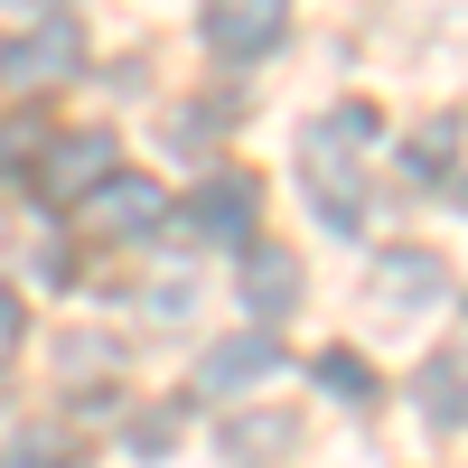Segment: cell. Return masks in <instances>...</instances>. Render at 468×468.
<instances>
[{
	"instance_id": "obj_2",
	"label": "cell",
	"mask_w": 468,
	"mask_h": 468,
	"mask_svg": "<svg viewBox=\"0 0 468 468\" xmlns=\"http://www.w3.org/2000/svg\"><path fill=\"white\" fill-rule=\"evenodd\" d=\"M75 66H85L75 19H37L28 37H10V48H0V85H10V94H37V85H66Z\"/></svg>"
},
{
	"instance_id": "obj_7",
	"label": "cell",
	"mask_w": 468,
	"mask_h": 468,
	"mask_svg": "<svg viewBox=\"0 0 468 468\" xmlns=\"http://www.w3.org/2000/svg\"><path fill=\"white\" fill-rule=\"evenodd\" d=\"M160 216H169L160 178H122V169H112L94 197H85V225L94 234H160Z\"/></svg>"
},
{
	"instance_id": "obj_13",
	"label": "cell",
	"mask_w": 468,
	"mask_h": 468,
	"mask_svg": "<svg viewBox=\"0 0 468 468\" xmlns=\"http://www.w3.org/2000/svg\"><path fill=\"white\" fill-rule=\"evenodd\" d=\"M450 141H459L450 122H421L412 150H403V169H412V178H441V169H450Z\"/></svg>"
},
{
	"instance_id": "obj_1",
	"label": "cell",
	"mask_w": 468,
	"mask_h": 468,
	"mask_svg": "<svg viewBox=\"0 0 468 468\" xmlns=\"http://www.w3.org/2000/svg\"><path fill=\"white\" fill-rule=\"evenodd\" d=\"M384 132V112L375 103H337L328 122H309V141H300V187H309V207H319L337 234L366 216V141Z\"/></svg>"
},
{
	"instance_id": "obj_14",
	"label": "cell",
	"mask_w": 468,
	"mask_h": 468,
	"mask_svg": "<svg viewBox=\"0 0 468 468\" xmlns=\"http://www.w3.org/2000/svg\"><path fill=\"white\" fill-rule=\"evenodd\" d=\"M300 431H291V421H244V431H234V450H244V459H271V450H291Z\"/></svg>"
},
{
	"instance_id": "obj_4",
	"label": "cell",
	"mask_w": 468,
	"mask_h": 468,
	"mask_svg": "<svg viewBox=\"0 0 468 468\" xmlns=\"http://www.w3.org/2000/svg\"><path fill=\"white\" fill-rule=\"evenodd\" d=\"M112 169H122L112 132H66V141H48V160H37V187H48V197H66V207H85Z\"/></svg>"
},
{
	"instance_id": "obj_15",
	"label": "cell",
	"mask_w": 468,
	"mask_h": 468,
	"mask_svg": "<svg viewBox=\"0 0 468 468\" xmlns=\"http://www.w3.org/2000/svg\"><path fill=\"white\" fill-rule=\"evenodd\" d=\"M19 337H28V319H19V300L0 291V356H19Z\"/></svg>"
},
{
	"instance_id": "obj_10",
	"label": "cell",
	"mask_w": 468,
	"mask_h": 468,
	"mask_svg": "<svg viewBox=\"0 0 468 468\" xmlns=\"http://www.w3.org/2000/svg\"><path fill=\"white\" fill-rule=\"evenodd\" d=\"M412 403H421V421H468V346H450V356H431L421 366V384H412Z\"/></svg>"
},
{
	"instance_id": "obj_6",
	"label": "cell",
	"mask_w": 468,
	"mask_h": 468,
	"mask_svg": "<svg viewBox=\"0 0 468 468\" xmlns=\"http://www.w3.org/2000/svg\"><path fill=\"white\" fill-rule=\"evenodd\" d=\"M271 366H282V337H271V328L216 337V346H207V366H197V394H253Z\"/></svg>"
},
{
	"instance_id": "obj_16",
	"label": "cell",
	"mask_w": 468,
	"mask_h": 468,
	"mask_svg": "<svg viewBox=\"0 0 468 468\" xmlns=\"http://www.w3.org/2000/svg\"><path fill=\"white\" fill-rule=\"evenodd\" d=\"M0 10H37V19H57V10H66V0H0Z\"/></svg>"
},
{
	"instance_id": "obj_3",
	"label": "cell",
	"mask_w": 468,
	"mask_h": 468,
	"mask_svg": "<svg viewBox=\"0 0 468 468\" xmlns=\"http://www.w3.org/2000/svg\"><path fill=\"white\" fill-rule=\"evenodd\" d=\"M207 48L225 66H253L262 48H282V28H291V0H207Z\"/></svg>"
},
{
	"instance_id": "obj_11",
	"label": "cell",
	"mask_w": 468,
	"mask_h": 468,
	"mask_svg": "<svg viewBox=\"0 0 468 468\" xmlns=\"http://www.w3.org/2000/svg\"><path fill=\"white\" fill-rule=\"evenodd\" d=\"M57 356H66V384H103L112 366H122V346H112V337H57Z\"/></svg>"
},
{
	"instance_id": "obj_5",
	"label": "cell",
	"mask_w": 468,
	"mask_h": 468,
	"mask_svg": "<svg viewBox=\"0 0 468 468\" xmlns=\"http://www.w3.org/2000/svg\"><path fill=\"white\" fill-rule=\"evenodd\" d=\"M253 178L244 169H216L197 197H187V234H197V244H253Z\"/></svg>"
},
{
	"instance_id": "obj_8",
	"label": "cell",
	"mask_w": 468,
	"mask_h": 468,
	"mask_svg": "<svg viewBox=\"0 0 468 468\" xmlns=\"http://www.w3.org/2000/svg\"><path fill=\"white\" fill-rule=\"evenodd\" d=\"M375 291H384V309H394V319H412V309H431L441 291H450V271H441V253H384L375 262Z\"/></svg>"
},
{
	"instance_id": "obj_17",
	"label": "cell",
	"mask_w": 468,
	"mask_h": 468,
	"mask_svg": "<svg viewBox=\"0 0 468 468\" xmlns=\"http://www.w3.org/2000/svg\"><path fill=\"white\" fill-rule=\"evenodd\" d=\"M0 468H48V459H37V450H10V459H0Z\"/></svg>"
},
{
	"instance_id": "obj_12",
	"label": "cell",
	"mask_w": 468,
	"mask_h": 468,
	"mask_svg": "<svg viewBox=\"0 0 468 468\" xmlns=\"http://www.w3.org/2000/svg\"><path fill=\"white\" fill-rule=\"evenodd\" d=\"M319 384H328L337 403H356V412L375 403V366H366V356H346V346H328V356H319Z\"/></svg>"
},
{
	"instance_id": "obj_9",
	"label": "cell",
	"mask_w": 468,
	"mask_h": 468,
	"mask_svg": "<svg viewBox=\"0 0 468 468\" xmlns=\"http://www.w3.org/2000/svg\"><path fill=\"white\" fill-rule=\"evenodd\" d=\"M244 300H253V319H291L300 309V262L271 253V244H244Z\"/></svg>"
}]
</instances>
